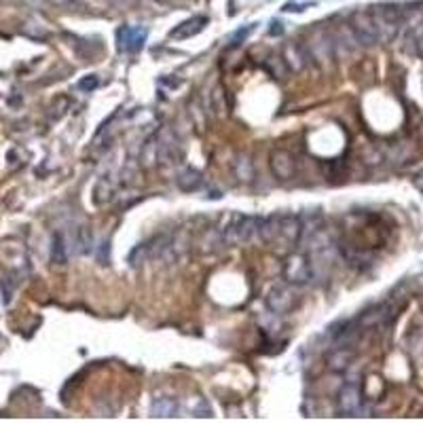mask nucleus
Here are the masks:
<instances>
[{
    "mask_svg": "<svg viewBox=\"0 0 423 423\" xmlns=\"http://www.w3.org/2000/svg\"><path fill=\"white\" fill-rule=\"evenodd\" d=\"M180 157V140L169 127H161L142 144L140 161L144 167L172 165Z\"/></svg>",
    "mask_w": 423,
    "mask_h": 423,
    "instance_id": "1",
    "label": "nucleus"
},
{
    "mask_svg": "<svg viewBox=\"0 0 423 423\" xmlns=\"http://www.w3.org/2000/svg\"><path fill=\"white\" fill-rule=\"evenodd\" d=\"M258 239L278 248H294L301 239V216L296 214L265 216Z\"/></svg>",
    "mask_w": 423,
    "mask_h": 423,
    "instance_id": "2",
    "label": "nucleus"
},
{
    "mask_svg": "<svg viewBox=\"0 0 423 423\" xmlns=\"http://www.w3.org/2000/svg\"><path fill=\"white\" fill-rule=\"evenodd\" d=\"M261 226H263V216L233 214L229 222L220 229V233L226 246H239V244L256 241L261 235Z\"/></svg>",
    "mask_w": 423,
    "mask_h": 423,
    "instance_id": "3",
    "label": "nucleus"
},
{
    "mask_svg": "<svg viewBox=\"0 0 423 423\" xmlns=\"http://www.w3.org/2000/svg\"><path fill=\"white\" fill-rule=\"evenodd\" d=\"M282 276L283 282L290 283V286H307V283H311L313 276H315L311 256L309 254H303V252L290 254L283 261Z\"/></svg>",
    "mask_w": 423,
    "mask_h": 423,
    "instance_id": "4",
    "label": "nucleus"
},
{
    "mask_svg": "<svg viewBox=\"0 0 423 423\" xmlns=\"http://www.w3.org/2000/svg\"><path fill=\"white\" fill-rule=\"evenodd\" d=\"M148 38V30L140 26H123L117 30V47L123 53H138Z\"/></svg>",
    "mask_w": 423,
    "mask_h": 423,
    "instance_id": "5",
    "label": "nucleus"
},
{
    "mask_svg": "<svg viewBox=\"0 0 423 423\" xmlns=\"http://www.w3.org/2000/svg\"><path fill=\"white\" fill-rule=\"evenodd\" d=\"M269 165H271V172L278 180H292L298 172V163H296V157L290 152V150H283V148H276L269 157Z\"/></svg>",
    "mask_w": 423,
    "mask_h": 423,
    "instance_id": "6",
    "label": "nucleus"
},
{
    "mask_svg": "<svg viewBox=\"0 0 423 423\" xmlns=\"http://www.w3.org/2000/svg\"><path fill=\"white\" fill-rule=\"evenodd\" d=\"M123 184H125V180L119 174H115V176H102L95 182V187H93V204H98V206L110 204L117 197V193H119V189Z\"/></svg>",
    "mask_w": 423,
    "mask_h": 423,
    "instance_id": "7",
    "label": "nucleus"
},
{
    "mask_svg": "<svg viewBox=\"0 0 423 423\" xmlns=\"http://www.w3.org/2000/svg\"><path fill=\"white\" fill-rule=\"evenodd\" d=\"M265 303H267V307H269L273 313L283 315V313H288V311L294 309L296 296H294V292H292L288 286H273V288L269 290Z\"/></svg>",
    "mask_w": 423,
    "mask_h": 423,
    "instance_id": "8",
    "label": "nucleus"
},
{
    "mask_svg": "<svg viewBox=\"0 0 423 423\" xmlns=\"http://www.w3.org/2000/svg\"><path fill=\"white\" fill-rule=\"evenodd\" d=\"M362 409V390L360 383H345L343 390L339 392V411L343 415H357Z\"/></svg>",
    "mask_w": 423,
    "mask_h": 423,
    "instance_id": "9",
    "label": "nucleus"
},
{
    "mask_svg": "<svg viewBox=\"0 0 423 423\" xmlns=\"http://www.w3.org/2000/svg\"><path fill=\"white\" fill-rule=\"evenodd\" d=\"M282 60L283 64L288 66V70L290 72H298L303 70L305 66H307V62L311 60L309 58V53H307V49L305 47H301L298 43H288L286 47L282 49Z\"/></svg>",
    "mask_w": 423,
    "mask_h": 423,
    "instance_id": "10",
    "label": "nucleus"
},
{
    "mask_svg": "<svg viewBox=\"0 0 423 423\" xmlns=\"http://www.w3.org/2000/svg\"><path fill=\"white\" fill-rule=\"evenodd\" d=\"M150 413L155 417H165V419L178 417L182 413V404L174 396H157L150 404Z\"/></svg>",
    "mask_w": 423,
    "mask_h": 423,
    "instance_id": "11",
    "label": "nucleus"
},
{
    "mask_svg": "<svg viewBox=\"0 0 423 423\" xmlns=\"http://www.w3.org/2000/svg\"><path fill=\"white\" fill-rule=\"evenodd\" d=\"M206 26H208V17H204V15H199V17H191V19H187V21L178 24V26L169 32V36H172V38H176V41H187V38H191V36L199 34Z\"/></svg>",
    "mask_w": 423,
    "mask_h": 423,
    "instance_id": "12",
    "label": "nucleus"
},
{
    "mask_svg": "<svg viewBox=\"0 0 423 423\" xmlns=\"http://www.w3.org/2000/svg\"><path fill=\"white\" fill-rule=\"evenodd\" d=\"M176 182H178V189H180V191H184V193H195L197 189H202L204 176H202V172L195 169V167H184V169H180Z\"/></svg>",
    "mask_w": 423,
    "mask_h": 423,
    "instance_id": "13",
    "label": "nucleus"
},
{
    "mask_svg": "<svg viewBox=\"0 0 423 423\" xmlns=\"http://www.w3.org/2000/svg\"><path fill=\"white\" fill-rule=\"evenodd\" d=\"M353 360V348L350 345H335L328 353V366L333 370H345Z\"/></svg>",
    "mask_w": 423,
    "mask_h": 423,
    "instance_id": "14",
    "label": "nucleus"
},
{
    "mask_svg": "<svg viewBox=\"0 0 423 423\" xmlns=\"http://www.w3.org/2000/svg\"><path fill=\"white\" fill-rule=\"evenodd\" d=\"M66 252H68V246H66V239L56 233L53 235V250H51V261L56 265H64L66 263Z\"/></svg>",
    "mask_w": 423,
    "mask_h": 423,
    "instance_id": "15",
    "label": "nucleus"
},
{
    "mask_svg": "<svg viewBox=\"0 0 423 423\" xmlns=\"http://www.w3.org/2000/svg\"><path fill=\"white\" fill-rule=\"evenodd\" d=\"M265 68L269 70L271 76H276V78H286V74H288V66L283 64L282 56H271V58H267L265 60Z\"/></svg>",
    "mask_w": 423,
    "mask_h": 423,
    "instance_id": "16",
    "label": "nucleus"
},
{
    "mask_svg": "<svg viewBox=\"0 0 423 423\" xmlns=\"http://www.w3.org/2000/svg\"><path fill=\"white\" fill-rule=\"evenodd\" d=\"M254 28H256V24H250V26H244V28H239L231 38H229V45L231 47H237V45H241L244 43V38L246 36H250L252 32H254Z\"/></svg>",
    "mask_w": 423,
    "mask_h": 423,
    "instance_id": "17",
    "label": "nucleus"
},
{
    "mask_svg": "<svg viewBox=\"0 0 423 423\" xmlns=\"http://www.w3.org/2000/svg\"><path fill=\"white\" fill-rule=\"evenodd\" d=\"M98 85H100V78L95 74H89V76H85V78L78 80V89L80 91H93Z\"/></svg>",
    "mask_w": 423,
    "mask_h": 423,
    "instance_id": "18",
    "label": "nucleus"
},
{
    "mask_svg": "<svg viewBox=\"0 0 423 423\" xmlns=\"http://www.w3.org/2000/svg\"><path fill=\"white\" fill-rule=\"evenodd\" d=\"M110 2H115V4H119V2H123V0H110Z\"/></svg>",
    "mask_w": 423,
    "mask_h": 423,
    "instance_id": "19",
    "label": "nucleus"
},
{
    "mask_svg": "<svg viewBox=\"0 0 423 423\" xmlns=\"http://www.w3.org/2000/svg\"><path fill=\"white\" fill-rule=\"evenodd\" d=\"M422 178H423V172H422Z\"/></svg>",
    "mask_w": 423,
    "mask_h": 423,
    "instance_id": "20",
    "label": "nucleus"
}]
</instances>
